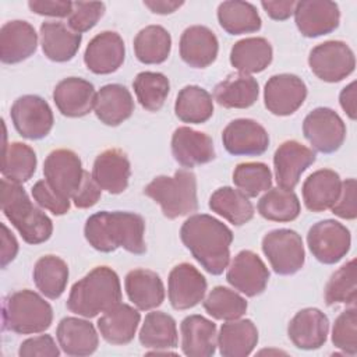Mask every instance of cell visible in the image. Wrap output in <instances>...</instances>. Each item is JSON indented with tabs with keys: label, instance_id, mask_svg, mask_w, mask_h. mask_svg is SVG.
<instances>
[{
	"label": "cell",
	"instance_id": "obj_36",
	"mask_svg": "<svg viewBox=\"0 0 357 357\" xmlns=\"http://www.w3.org/2000/svg\"><path fill=\"white\" fill-rule=\"evenodd\" d=\"M218 21L230 35L257 32L262 25L255 6L238 0L220 3L218 7Z\"/></svg>",
	"mask_w": 357,
	"mask_h": 357
},
{
	"label": "cell",
	"instance_id": "obj_54",
	"mask_svg": "<svg viewBox=\"0 0 357 357\" xmlns=\"http://www.w3.org/2000/svg\"><path fill=\"white\" fill-rule=\"evenodd\" d=\"M28 7L32 13L47 17H70L73 11V1L63 0H29Z\"/></svg>",
	"mask_w": 357,
	"mask_h": 357
},
{
	"label": "cell",
	"instance_id": "obj_42",
	"mask_svg": "<svg viewBox=\"0 0 357 357\" xmlns=\"http://www.w3.org/2000/svg\"><path fill=\"white\" fill-rule=\"evenodd\" d=\"M36 153L35 151L22 142H11L4 145L1 174L4 178L14 183L28 181L36 170Z\"/></svg>",
	"mask_w": 357,
	"mask_h": 357
},
{
	"label": "cell",
	"instance_id": "obj_6",
	"mask_svg": "<svg viewBox=\"0 0 357 357\" xmlns=\"http://www.w3.org/2000/svg\"><path fill=\"white\" fill-rule=\"evenodd\" d=\"M3 328L20 335L40 333L53 321V310L38 293L24 289L8 294L3 301Z\"/></svg>",
	"mask_w": 357,
	"mask_h": 357
},
{
	"label": "cell",
	"instance_id": "obj_1",
	"mask_svg": "<svg viewBox=\"0 0 357 357\" xmlns=\"http://www.w3.org/2000/svg\"><path fill=\"white\" fill-rule=\"evenodd\" d=\"M183 244L211 275H220L230 261L231 230L206 213L190 216L180 229Z\"/></svg>",
	"mask_w": 357,
	"mask_h": 357
},
{
	"label": "cell",
	"instance_id": "obj_48",
	"mask_svg": "<svg viewBox=\"0 0 357 357\" xmlns=\"http://www.w3.org/2000/svg\"><path fill=\"white\" fill-rule=\"evenodd\" d=\"M332 343L349 356L357 354V310H344L333 324Z\"/></svg>",
	"mask_w": 357,
	"mask_h": 357
},
{
	"label": "cell",
	"instance_id": "obj_14",
	"mask_svg": "<svg viewBox=\"0 0 357 357\" xmlns=\"http://www.w3.org/2000/svg\"><path fill=\"white\" fill-rule=\"evenodd\" d=\"M222 142L225 149L234 156H258L268 149L269 135L255 120L237 119L225 127Z\"/></svg>",
	"mask_w": 357,
	"mask_h": 357
},
{
	"label": "cell",
	"instance_id": "obj_29",
	"mask_svg": "<svg viewBox=\"0 0 357 357\" xmlns=\"http://www.w3.org/2000/svg\"><path fill=\"white\" fill-rule=\"evenodd\" d=\"M81 33L63 22L45 21L40 25V43L45 56L57 63L71 60L81 45Z\"/></svg>",
	"mask_w": 357,
	"mask_h": 357
},
{
	"label": "cell",
	"instance_id": "obj_25",
	"mask_svg": "<svg viewBox=\"0 0 357 357\" xmlns=\"http://www.w3.org/2000/svg\"><path fill=\"white\" fill-rule=\"evenodd\" d=\"M59 346L67 356L84 357L96 351L99 336L95 326L81 318H63L56 331Z\"/></svg>",
	"mask_w": 357,
	"mask_h": 357
},
{
	"label": "cell",
	"instance_id": "obj_12",
	"mask_svg": "<svg viewBox=\"0 0 357 357\" xmlns=\"http://www.w3.org/2000/svg\"><path fill=\"white\" fill-rule=\"evenodd\" d=\"M85 170L79 156L70 149L52 151L43 163L47 184L61 197L70 199L79 188Z\"/></svg>",
	"mask_w": 357,
	"mask_h": 357
},
{
	"label": "cell",
	"instance_id": "obj_41",
	"mask_svg": "<svg viewBox=\"0 0 357 357\" xmlns=\"http://www.w3.org/2000/svg\"><path fill=\"white\" fill-rule=\"evenodd\" d=\"M172 49V36L160 25H148L134 38V52L144 64L163 63Z\"/></svg>",
	"mask_w": 357,
	"mask_h": 357
},
{
	"label": "cell",
	"instance_id": "obj_7",
	"mask_svg": "<svg viewBox=\"0 0 357 357\" xmlns=\"http://www.w3.org/2000/svg\"><path fill=\"white\" fill-rule=\"evenodd\" d=\"M262 251L278 275L298 272L305 261L301 236L290 229H276L262 238Z\"/></svg>",
	"mask_w": 357,
	"mask_h": 357
},
{
	"label": "cell",
	"instance_id": "obj_24",
	"mask_svg": "<svg viewBox=\"0 0 357 357\" xmlns=\"http://www.w3.org/2000/svg\"><path fill=\"white\" fill-rule=\"evenodd\" d=\"M91 174L100 190L120 194L128 185L131 176L130 160L120 149H106L96 156Z\"/></svg>",
	"mask_w": 357,
	"mask_h": 357
},
{
	"label": "cell",
	"instance_id": "obj_18",
	"mask_svg": "<svg viewBox=\"0 0 357 357\" xmlns=\"http://www.w3.org/2000/svg\"><path fill=\"white\" fill-rule=\"evenodd\" d=\"M315 162V152L298 141L290 139L279 145L273 155L275 177L280 188L293 190L301 174Z\"/></svg>",
	"mask_w": 357,
	"mask_h": 357
},
{
	"label": "cell",
	"instance_id": "obj_45",
	"mask_svg": "<svg viewBox=\"0 0 357 357\" xmlns=\"http://www.w3.org/2000/svg\"><path fill=\"white\" fill-rule=\"evenodd\" d=\"M247 301L234 290L223 286L213 287L204 300L205 311L215 319L233 321L241 318L247 311Z\"/></svg>",
	"mask_w": 357,
	"mask_h": 357
},
{
	"label": "cell",
	"instance_id": "obj_27",
	"mask_svg": "<svg viewBox=\"0 0 357 357\" xmlns=\"http://www.w3.org/2000/svg\"><path fill=\"white\" fill-rule=\"evenodd\" d=\"M181 350L188 357L213 356L218 346L216 325L202 315H188L180 325Z\"/></svg>",
	"mask_w": 357,
	"mask_h": 357
},
{
	"label": "cell",
	"instance_id": "obj_47",
	"mask_svg": "<svg viewBox=\"0 0 357 357\" xmlns=\"http://www.w3.org/2000/svg\"><path fill=\"white\" fill-rule=\"evenodd\" d=\"M233 183L247 197H257L271 188L272 173L261 162L240 163L233 172Z\"/></svg>",
	"mask_w": 357,
	"mask_h": 357
},
{
	"label": "cell",
	"instance_id": "obj_53",
	"mask_svg": "<svg viewBox=\"0 0 357 357\" xmlns=\"http://www.w3.org/2000/svg\"><path fill=\"white\" fill-rule=\"evenodd\" d=\"M100 187L96 184V181L93 180L92 174H89L88 172L84 173V178L82 183L79 185V188L77 190V192L73 195V202L77 208L85 209V208H91L93 206L99 198H100Z\"/></svg>",
	"mask_w": 357,
	"mask_h": 357
},
{
	"label": "cell",
	"instance_id": "obj_43",
	"mask_svg": "<svg viewBox=\"0 0 357 357\" xmlns=\"http://www.w3.org/2000/svg\"><path fill=\"white\" fill-rule=\"evenodd\" d=\"M301 206L291 190L269 188L258 201V212L272 222H291L300 215Z\"/></svg>",
	"mask_w": 357,
	"mask_h": 357
},
{
	"label": "cell",
	"instance_id": "obj_46",
	"mask_svg": "<svg viewBox=\"0 0 357 357\" xmlns=\"http://www.w3.org/2000/svg\"><path fill=\"white\" fill-rule=\"evenodd\" d=\"M357 266L356 259H350L340 266L328 280L325 286V303L328 305L350 304L354 305L357 300Z\"/></svg>",
	"mask_w": 357,
	"mask_h": 357
},
{
	"label": "cell",
	"instance_id": "obj_8",
	"mask_svg": "<svg viewBox=\"0 0 357 357\" xmlns=\"http://www.w3.org/2000/svg\"><path fill=\"white\" fill-rule=\"evenodd\" d=\"M311 71L325 82H339L354 71L356 57L342 40H326L312 47L308 56Z\"/></svg>",
	"mask_w": 357,
	"mask_h": 357
},
{
	"label": "cell",
	"instance_id": "obj_10",
	"mask_svg": "<svg viewBox=\"0 0 357 357\" xmlns=\"http://www.w3.org/2000/svg\"><path fill=\"white\" fill-rule=\"evenodd\" d=\"M311 254L322 264L339 262L350 250L351 236L349 229L337 220L326 219L311 226L307 234Z\"/></svg>",
	"mask_w": 357,
	"mask_h": 357
},
{
	"label": "cell",
	"instance_id": "obj_56",
	"mask_svg": "<svg viewBox=\"0 0 357 357\" xmlns=\"http://www.w3.org/2000/svg\"><path fill=\"white\" fill-rule=\"evenodd\" d=\"M0 227H1V234H0L1 255H0V261H1V268H6L15 258V255L18 252V241L4 223H1Z\"/></svg>",
	"mask_w": 357,
	"mask_h": 357
},
{
	"label": "cell",
	"instance_id": "obj_52",
	"mask_svg": "<svg viewBox=\"0 0 357 357\" xmlns=\"http://www.w3.org/2000/svg\"><path fill=\"white\" fill-rule=\"evenodd\" d=\"M18 354L21 357H57L60 350L50 335H40L24 340L20 344Z\"/></svg>",
	"mask_w": 357,
	"mask_h": 357
},
{
	"label": "cell",
	"instance_id": "obj_22",
	"mask_svg": "<svg viewBox=\"0 0 357 357\" xmlns=\"http://www.w3.org/2000/svg\"><path fill=\"white\" fill-rule=\"evenodd\" d=\"M93 85L79 77H68L60 81L53 91V100L63 116L82 117L95 106Z\"/></svg>",
	"mask_w": 357,
	"mask_h": 357
},
{
	"label": "cell",
	"instance_id": "obj_5",
	"mask_svg": "<svg viewBox=\"0 0 357 357\" xmlns=\"http://www.w3.org/2000/svg\"><path fill=\"white\" fill-rule=\"evenodd\" d=\"M144 194L160 205L169 219L190 215L198 208L197 178L190 170L180 169L172 177L158 176L145 188Z\"/></svg>",
	"mask_w": 357,
	"mask_h": 357
},
{
	"label": "cell",
	"instance_id": "obj_11",
	"mask_svg": "<svg viewBox=\"0 0 357 357\" xmlns=\"http://www.w3.org/2000/svg\"><path fill=\"white\" fill-rule=\"evenodd\" d=\"M10 116L18 134L28 139L45 138L54 123L49 103L38 95L20 96L13 103Z\"/></svg>",
	"mask_w": 357,
	"mask_h": 357
},
{
	"label": "cell",
	"instance_id": "obj_30",
	"mask_svg": "<svg viewBox=\"0 0 357 357\" xmlns=\"http://www.w3.org/2000/svg\"><path fill=\"white\" fill-rule=\"evenodd\" d=\"M342 188L339 174L331 169H321L310 174L303 184V201L307 209L322 212L333 206Z\"/></svg>",
	"mask_w": 357,
	"mask_h": 357
},
{
	"label": "cell",
	"instance_id": "obj_58",
	"mask_svg": "<svg viewBox=\"0 0 357 357\" xmlns=\"http://www.w3.org/2000/svg\"><path fill=\"white\" fill-rule=\"evenodd\" d=\"M184 1H174V0H145L144 6L148 7L155 14H172L177 8H180Z\"/></svg>",
	"mask_w": 357,
	"mask_h": 357
},
{
	"label": "cell",
	"instance_id": "obj_35",
	"mask_svg": "<svg viewBox=\"0 0 357 357\" xmlns=\"http://www.w3.org/2000/svg\"><path fill=\"white\" fill-rule=\"evenodd\" d=\"M272 46L265 38H245L236 42L230 52L231 66L241 74L264 71L272 61Z\"/></svg>",
	"mask_w": 357,
	"mask_h": 357
},
{
	"label": "cell",
	"instance_id": "obj_33",
	"mask_svg": "<svg viewBox=\"0 0 357 357\" xmlns=\"http://www.w3.org/2000/svg\"><path fill=\"white\" fill-rule=\"evenodd\" d=\"M258 343V329L251 319H233L220 326L219 351L223 357H245Z\"/></svg>",
	"mask_w": 357,
	"mask_h": 357
},
{
	"label": "cell",
	"instance_id": "obj_9",
	"mask_svg": "<svg viewBox=\"0 0 357 357\" xmlns=\"http://www.w3.org/2000/svg\"><path fill=\"white\" fill-rule=\"evenodd\" d=\"M303 134L311 146L321 153H333L346 138V126L329 107H317L303 121Z\"/></svg>",
	"mask_w": 357,
	"mask_h": 357
},
{
	"label": "cell",
	"instance_id": "obj_55",
	"mask_svg": "<svg viewBox=\"0 0 357 357\" xmlns=\"http://www.w3.org/2000/svg\"><path fill=\"white\" fill-rule=\"evenodd\" d=\"M297 1L294 0H268V1H261L262 8L265 10V13L276 21H284L287 20L291 14H294V8H296Z\"/></svg>",
	"mask_w": 357,
	"mask_h": 357
},
{
	"label": "cell",
	"instance_id": "obj_3",
	"mask_svg": "<svg viewBox=\"0 0 357 357\" xmlns=\"http://www.w3.org/2000/svg\"><path fill=\"white\" fill-rule=\"evenodd\" d=\"M121 303L117 273L109 266H96L75 282L67 298V308L84 318H93Z\"/></svg>",
	"mask_w": 357,
	"mask_h": 357
},
{
	"label": "cell",
	"instance_id": "obj_57",
	"mask_svg": "<svg viewBox=\"0 0 357 357\" xmlns=\"http://www.w3.org/2000/svg\"><path fill=\"white\" fill-rule=\"evenodd\" d=\"M339 102L342 109L346 112V114L356 120L357 110H356V81L350 82L347 86H344L339 95Z\"/></svg>",
	"mask_w": 357,
	"mask_h": 357
},
{
	"label": "cell",
	"instance_id": "obj_20",
	"mask_svg": "<svg viewBox=\"0 0 357 357\" xmlns=\"http://www.w3.org/2000/svg\"><path fill=\"white\" fill-rule=\"evenodd\" d=\"M172 153L183 167H195L215 159L212 138L190 127H178L172 135Z\"/></svg>",
	"mask_w": 357,
	"mask_h": 357
},
{
	"label": "cell",
	"instance_id": "obj_40",
	"mask_svg": "<svg viewBox=\"0 0 357 357\" xmlns=\"http://www.w3.org/2000/svg\"><path fill=\"white\" fill-rule=\"evenodd\" d=\"M209 208L236 226L254 218V206L248 197L231 187L218 188L209 198Z\"/></svg>",
	"mask_w": 357,
	"mask_h": 357
},
{
	"label": "cell",
	"instance_id": "obj_21",
	"mask_svg": "<svg viewBox=\"0 0 357 357\" xmlns=\"http://www.w3.org/2000/svg\"><path fill=\"white\" fill-rule=\"evenodd\" d=\"M329 332L328 317L318 308L300 310L289 322L287 335L293 344L303 350H315L324 346Z\"/></svg>",
	"mask_w": 357,
	"mask_h": 357
},
{
	"label": "cell",
	"instance_id": "obj_31",
	"mask_svg": "<svg viewBox=\"0 0 357 357\" xmlns=\"http://www.w3.org/2000/svg\"><path fill=\"white\" fill-rule=\"evenodd\" d=\"M93 109L103 124L119 126L132 114L134 100L124 85L107 84L98 91Z\"/></svg>",
	"mask_w": 357,
	"mask_h": 357
},
{
	"label": "cell",
	"instance_id": "obj_49",
	"mask_svg": "<svg viewBox=\"0 0 357 357\" xmlns=\"http://www.w3.org/2000/svg\"><path fill=\"white\" fill-rule=\"evenodd\" d=\"M105 13V4L100 1H74L68 17V26L78 32H86L93 28Z\"/></svg>",
	"mask_w": 357,
	"mask_h": 357
},
{
	"label": "cell",
	"instance_id": "obj_4",
	"mask_svg": "<svg viewBox=\"0 0 357 357\" xmlns=\"http://www.w3.org/2000/svg\"><path fill=\"white\" fill-rule=\"evenodd\" d=\"M1 211L28 244H40L50 238V218L32 204L25 190L14 181L1 178Z\"/></svg>",
	"mask_w": 357,
	"mask_h": 357
},
{
	"label": "cell",
	"instance_id": "obj_28",
	"mask_svg": "<svg viewBox=\"0 0 357 357\" xmlns=\"http://www.w3.org/2000/svg\"><path fill=\"white\" fill-rule=\"evenodd\" d=\"M130 301L141 311L159 307L165 300V287L159 275L149 269H132L124 280Z\"/></svg>",
	"mask_w": 357,
	"mask_h": 357
},
{
	"label": "cell",
	"instance_id": "obj_2",
	"mask_svg": "<svg viewBox=\"0 0 357 357\" xmlns=\"http://www.w3.org/2000/svg\"><path fill=\"white\" fill-rule=\"evenodd\" d=\"M84 234L89 245L100 252H112L120 247L137 255L146 251L145 220L134 212H96L86 219Z\"/></svg>",
	"mask_w": 357,
	"mask_h": 357
},
{
	"label": "cell",
	"instance_id": "obj_39",
	"mask_svg": "<svg viewBox=\"0 0 357 357\" xmlns=\"http://www.w3.org/2000/svg\"><path fill=\"white\" fill-rule=\"evenodd\" d=\"M174 112L183 123H205L213 114L212 96L206 89L198 85H187L176 98Z\"/></svg>",
	"mask_w": 357,
	"mask_h": 357
},
{
	"label": "cell",
	"instance_id": "obj_44",
	"mask_svg": "<svg viewBox=\"0 0 357 357\" xmlns=\"http://www.w3.org/2000/svg\"><path fill=\"white\" fill-rule=\"evenodd\" d=\"M134 92L141 106L149 112H158L165 105V100L170 91L169 79L162 73L142 71L134 82Z\"/></svg>",
	"mask_w": 357,
	"mask_h": 357
},
{
	"label": "cell",
	"instance_id": "obj_50",
	"mask_svg": "<svg viewBox=\"0 0 357 357\" xmlns=\"http://www.w3.org/2000/svg\"><path fill=\"white\" fill-rule=\"evenodd\" d=\"M32 197L39 206L50 211L53 215H64L70 211V199L57 194L46 180H39L32 187Z\"/></svg>",
	"mask_w": 357,
	"mask_h": 357
},
{
	"label": "cell",
	"instance_id": "obj_15",
	"mask_svg": "<svg viewBox=\"0 0 357 357\" xmlns=\"http://www.w3.org/2000/svg\"><path fill=\"white\" fill-rule=\"evenodd\" d=\"M226 280L240 293L254 297L265 290L269 280V271L254 251L243 250L233 258L226 273Z\"/></svg>",
	"mask_w": 357,
	"mask_h": 357
},
{
	"label": "cell",
	"instance_id": "obj_16",
	"mask_svg": "<svg viewBox=\"0 0 357 357\" xmlns=\"http://www.w3.org/2000/svg\"><path fill=\"white\" fill-rule=\"evenodd\" d=\"M206 279L191 264L176 265L169 273L167 294L174 310H188L204 300Z\"/></svg>",
	"mask_w": 357,
	"mask_h": 357
},
{
	"label": "cell",
	"instance_id": "obj_37",
	"mask_svg": "<svg viewBox=\"0 0 357 357\" xmlns=\"http://www.w3.org/2000/svg\"><path fill=\"white\" fill-rule=\"evenodd\" d=\"M33 282L38 290L47 298H59L68 282V266L64 259L56 255L39 258L33 266Z\"/></svg>",
	"mask_w": 357,
	"mask_h": 357
},
{
	"label": "cell",
	"instance_id": "obj_34",
	"mask_svg": "<svg viewBox=\"0 0 357 357\" xmlns=\"http://www.w3.org/2000/svg\"><path fill=\"white\" fill-rule=\"evenodd\" d=\"M259 95V86L248 74H230L213 89L215 100L227 109H247L252 106Z\"/></svg>",
	"mask_w": 357,
	"mask_h": 357
},
{
	"label": "cell",
	"instance_id": "obj_51",
	"mask_svg": "<svg viewBox=\"0 0 357 357\" xmlns=\"http://www.w3.org/2000/svg\"><path fill=\"white\" fill-rule=\"evenodd\" d=\"M333 215L353 220L357 216V183L356 178H346L342 183L337 201L331 208Z\"/></svg>",
	"mask_w": 357,
	"mask_h": 357
},
{
	"label": "cell",
	"instance_id": "obj_26",
	"mask_svg": "<svg viewBox=\"0 0 357 357\" xmlns=\"http://www.w3.org/2000/svg\"><path fill=\"white\" fill-rule=\"evenodd\" d=\"M219 42L216 35L204 25H192L184 29L180 38V56L185 64L194 68H205L218 56Z\"/></svg>",
	"mask_w": 357,
	"mask_h": 357
},
{
	"label": "cell",
	"instance_id": "obj_19",
	"mask_svg": "<svg viewBox=\"0 0 357 357\" xmlns=\"http://www.w3.org/2000/svg\"><path fill=\"white\" fill-rule=\"evenodd\" d=\"M126 57L123 38L113 31L98 33L84 53L86 68L95 74H112L120 68Z\"/></svg>",
	"mask_w": 357,
	"mask_h": 357
},
{
	"label": "cell",
	"instance_id": "obj_32",
	"mask_svg": "<svg viewBox=\"0 0 357 357\" xmlns=\"http://www.w3.org/2000/svg\"><path fill=\"white\" fill-rule=\"evenodd\" d=\"M139 319L141 315L135 308L119 303L98 319V329L107 343L127 344L134 339Z\"/></svg>",
	"mask_w": 357,
	"mask_h": 357
},
{
	"label": "cell",
	"instance_id": "obj_13",
	"mask_svg": "<svg viewBox=\"0 0 357 357\" xmlns=\"http://www.w3.org/2000/svg\"><path fill=\"white\" fill-rule=\"evenodd\" d=\"M307 86L304 81L294 74L272 75L265 84V107L276 116L293 114L305 100Z\"/></svg>",
	"mask_w": 357,
	"mask_h": 357
},
{
	"label": "cell",
	"instance_id": "obj_23",
	"mask_svg": "<svg viewBox=\"0 0 357 357\" xmlns=\"http://www.w3.org/2000/svg\"><path fill=\"white\" fill-rule=\"evenodd\" d=\"M38 46L35 28L21 20L6 22L0 29V60L15 64L31 57Z\"/></svg>",
	"mask_w": 357,
	"mask_h": 357
},
{
	"label": "cell",
	"instance_id": "obj_38",
	"mask_svg": "<svg viewBox=\"0 0 357 357\" xmlns=\"http://www.w3.org/2000/svg\"><path fill=\"white\" fill-rule=\"evenodd\" d=\"M139 342L144 347L169 350L177 346V326L173 317L162 311L148 312L139 331Z\"/></svg>",
	"mask_w": 357,
	"mask_h": 357
},
{
	"label": "cell",
	"instance_id": "obj_17",
	"mask_svg": "<svg viewBox=\"0 0 357 357\" xmlns=\"http://www.w3.org/2000/svg\"><path fill=\"white\" fill-rule=\"evenodd\" d=\"M294 20L301 35L318 38L337 28L340 11L337 4L329 0H301L296 4Z\"/></svg>",
	"mask_w": 357,
	"mask_h": 357
}]
</instances>
